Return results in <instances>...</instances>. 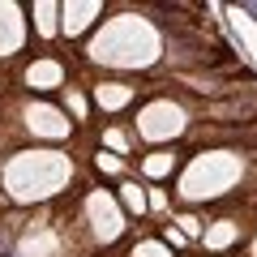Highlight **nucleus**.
Masks as SVG:
<instances>
[{"mask_svg": "<svg viewBox=\"0 0 257 257\" xmlns=\"http://www.w3.org/2000/svg\"><path fill=\"white\" fill-rule=\"evenodd\" d=\"M94 167H99V172H120V159L116 155H99V159H94Z\"/></svg>", "mask_w": 257, "mask_h": 257, "instance_id": "15", "label": "nucleus"}, {"mask_svg": "<svg viewBox=\"0 0 257 257\" xmlns=\"http://www.w3.org/2000/svg\"><path fill=\"white\" fill-rule=\"evenodd\" d=\"M240 172H244V163H240L231 150H210V155H202L197 163L189 167L180 193L189 197V202H202V197H223V193L240 180Z\"/></svg>", "mask_w": 257, "mask_h": 257, "instance_id": "1", "label": "nucleus"}, {"mask_svg": "<svg viewBox=\"0 0 257 257\" xmlns=\"http://www.w3.org/2000/svg\"><path fill=\"white\" fill-rule=\"evenodd\" d=\"M133 257H172V248H163V244H155V240H146V244L133 248Z\"/></svg>", "mask_w": 257, "mask_h": 257, "instance_id": "13", "label": "nucleus"}, {"mask_svg": "<svg viewBox=\"0 0 257 257\" xmlns=\"http://www.w3.org/2000/svg\"><path fill=\"white\" fill-rule=\"evenodd\" d=\"M128 86H120V82H107V86H99V90H94V99H99V107H124L128 103Z\"/></svg>", "mask_w": 257, "mask_h": 257, "instance_id": "9", "label": "nucleus"}, {"mask_svg": "<svg viewBox=\"0 0 257 257\" xmlns=\"http://www.w3.org/2000/svg\"><path fill=\"white\" fill-rule=\"evenodd\" d=\"M56 5H35V22H39V30H43V35H52L56 30Z\"/></svg>", "mask_w": 257, "mask_h": 257, "instance_id": "12", "label": "nucleus"}, {"mask_svg": "<svg viewBox=\"0 0 257 257\" xmlns=\"http://www.w3.org/2000/svg\"><path fill=\"white\" fill-rule=\"evenodd\" d=\"M99 13V5H64V30H86L90 26V18Z\"/></svg>", "mask_w": 257, "mask_h": 257, "instance_id": "7", "label": "nucleus"}, {"mask_svg": "<svg viewBox=\"0 0 257 257\" xmlns=\"http://www.w3.org/2000/svg\"><path fill=\"white\" fill-rule=\"evenodd\" d=\"M142 133L146 138H172V133H184V111L176 103H155V107L142 116Z\"/></svg>", "mask_w": 257, "mask_h": 257, "instance_id": "2", "label": "nucleus"}, {"mask_svg": "<svg viewBox=\"0 0 257 257\" xmlns=\"http://www.w3.org/2000/svg\"><path fill=\"white\" fill-rule=\"evenodd\" d=\"M176 223H180V231H184V236H202V219H193V214H180Z\"/></svg>", "mask_w": 257, "mask_h": 257, "instance_id": "14", "label": "nucleus"}, {"mask_svg": "<svg viewBox=\"0 0 257 257\" xmlns=\"http://www.w3.org/2000/svg\"><path fill=\"white\" fill-rule=\"evenodd\" d=\"M236 236H240V223L236 219H219L210 231H206V244H210V248H227Z\"/></svg>", "mask_w": 257, "mask_h": 257, "instance_id": "6", "label": "nucleus"}, {"mask_svg": "<svg viewBox=\"0 0 257 257\" xmlns=\"http://www.w3.org/2000/svg\"><path fill=\"white\" fill-rule=\"evenodd\" d=\"M86 210H90V219H94V231H99L103 240H116L120 231H124V223H120V210L103 197V193H94L90 202H86Z\"/></svg>", "mask_w": 257, "mask_h": 257, "instance_id": "3", "label": "nucleus"}, {"mask_svg": "<svg viewBox=\"0 0 257 257\" xmlns=\"http://www.w3.org/2000/svg\"><path fill=\"white\" fill-rule=\"evenodd\" d=\"M30 124L43 128V133H69V124H64L52 107H30Z\"/></svg>", "mask_w": 257, "mask_h": 257, "instance_id": "8", "label": "nucleus"}, {"mask_svg": "<svg viewBox=\"0 0 257 257\" xmlns=\"http://www.w3.org/2000/svg\"><path fill=\"white\" fill-rule=\"evenodd\" d=\"M253 257H257V244H253Z\"/></svg>", "mask_w": 257, "mask_h": 257, "instance_id": "17", "label": "nucleus"}, {"mask_svg": "<svg viewBox=\"0 0 257 257\" xmlns=\"http://www.w3.org/2000/svg\"><path fill=\"white\" fill-rule=\"evenodd\" d=\"M167 244H184V231L180 227H167Z\"/></svg>", "mask_w": 257, "mask_h": 257, "instance_id": "16", "label": "nucleus"}, {"mask_svg": "<svg viewBox=\"0 0 257 257\" xmlns=\"http://www.w3.org/2000/svg\"><path fill=\"white\" fill-rule=\"evenodd\" d=\"M172 167H176V155H172V150H159V155L146 159V176H167Z\"/></svg>", "mask_w": 257, "mask_h": 257, "instance_id": "10", "label": "nucleus"}, {"mask_svg": "<svg viewBox=\"0 0 257 257\" xmlns=\"http://www.w3.org/2000/svg\"><path fill=\"white\" fill-rule=\"evenodd\" d=\"M26 82L35 86V90H52V86H60V64L56 60H39L26 69Z\"/></svg>", "mask_w": 257, "mask_h": 257, "instance_id": "5", "label": "nucleus"}, {"mask_svg": "<svg viewBox=\"0 0 257 257\" xmlns=\"http://www.w3.org/2000/svg\"><path fill=\"white\" fill-rule=\"evenodd\" d=\"M120 202H124L128 210H138V214H142V210H146V193H142L138 184H120Z\"/></svg>", "mask_w": 257, "mask_h": 257, "instance_id": "11", "label": "nucleus"}, {"mask_svg": "<svg viewBox=\"0 0 257 257\" xmlns=\"http://www.w3.org/2000/svg\"><path fill=\"white\" fill-rule=\"evenodd\" d=\"M210 116L214 120H240V124H244L248 116H257V94H248V99H227V103H210Z\"/></svg>", "mask_w": 257, "mask_h": 257, "instance_id": "4", "label": "nucleus"}]
</instances>
